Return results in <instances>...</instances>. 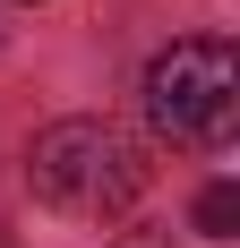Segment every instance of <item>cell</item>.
I'll use <instances>...</instances> for the list:
<instances>
[{
  "instance_id": "obj_1",
  "label": "cell",
  "mask_w": 240,
  "mask_h": 248,
  "mask_svg": "<svg viewBox=\"0 0 240 248\" xmlns=\"http://www.w3.org/2000/svg\"><path fill=\"white\" fill-rule=\"evenodd\" d=\"M26 180H34V197L51 214H77V223H112L129 205L146 197V146L129 137L120 120H51L26 154Z\"/></svg>"
},
{
  "instance_id": "obj_2",
  "label": "cell",
  "mask_w": 240,
  "mask_h": 248,
  "mask_svg": "<svg viewBox=\"0 0 240 248\" xmlns=\"http://www.w3.org/2000/svg\"><path fill=\"white\" fill-rule=\"evenodd\" d=\"M146 120L171 146H223L240 120V51L223 34H180L146 60Z\"/></svg>"
},
{
  "instance_id": "obj_3",
  "label": "cell",
  "mask_w": 240,
  "mask_h": 248,
  "mask_svg": "<svg viewBox=\"0 0 240 248\" xmlns=\"http://www.w3.org/2000/svg\"><path fill=\"white\" fill-rule=\"evenodd\" d=\"M197 231H206V240H232L240 231V188L232 180H215V188L197 197Z\"/></svg>"
},
{
  "instance_id": "obj_4",
  "label": "cell",
  "mask_w": 240,
  "mask_h": 248,
  "mask_svg": "<svg viewBox=\"0 0 240 248\" xmlns=\"http://www.w3.org/2000/svg\"><path fill=\"white\" fill-rule=\"evenodd\" d=\"M112 248H171V240H163V231H120Z\"/></svg>"
}]
</instances>
